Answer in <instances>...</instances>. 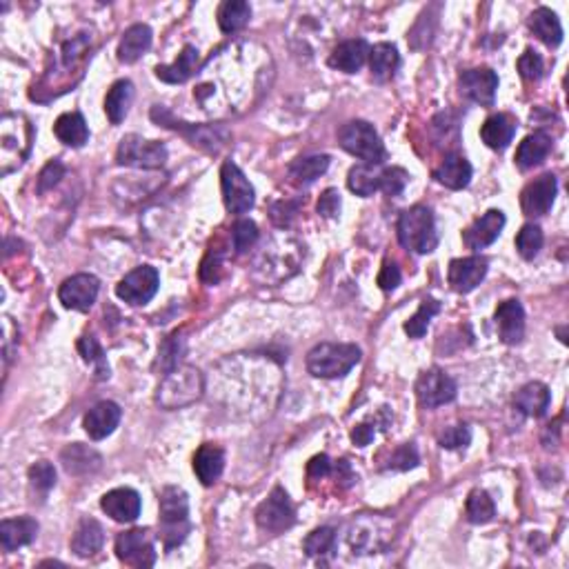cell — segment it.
<instances>
[{
	"mask_svg": "<svg viewBox=\"0 0 569 569\" xmlns=\"http://www.w3.org/2000/svg\"><path fill=\"white\" fill-rule=\"evenodd\" d=\"M203 390H205L203 374L192 365H178L160 381L156 402L163 410H183V407L196 402L203 396Z\"/></svg>",
	"mask_w": 569,
	"mask_h": 569,
	"instance_id": "cell-1",
	"label": "cell"
},
{
	"mask_svg": "<svg viewBox=\"0 0 569 569\" xmlns=\"http://www.w3.org/2000/svg\"><path fill=\"white\" fill-rule=\"evenodd\" d=\"M189 529V501L185 490L180 487H165L160 494V516H158V536L165 549H174L187 538Z\"/></svg>",
	"mask_w": 569,
	"mask_h": 569,
	"instance_id": "cell-2",
	"label": "cell"
},
{
	"mask_svg": "<svg viewBox=\"0 0 569 569\" xmlns=\"http://www.w3.org/2000/svg\"><path fill=\"white\" fill-rule=\"evenodd\" d=\"M398 240L405 249L414 254H431L438 245L434 213L429 207L414 205L398 216Z\"/></svg>",
	"mask_w": 569,
	"mask_h": 569,
	"instance_id": "cell-3",
	"label": "cell"
},
{
	"mask_svg": "<svg viewBox=\"0 0 569 569\" xmlns=\"http://www.w3.org/2000/svg\"><path fill=\"white\" fill-rule=\"evenodd\" d=\"M32 131L30 121L25 113H5L0 118V156H3V176L21 167L23 160L27 158L32 147Z\"/></svg>",
	"mask_w": 569,
	"mask_h": 569,
	"instance_id": "cell-4",
	"label": "cell"
},
{
	"mask_svg": "<svg viewBox=\"0 0 569 569\" xmlns=\"http://www.w3.org/2000/svg\"><path fill=\"white\" fill-rule=\"evenodd\" d=\"M360 363V348L352 343H321L307 354V369L316 378H343Z\"/></svg>",
	"mask_w": 569,
	"mask_h": 569,
	"instance_id": "cell-5",
	"label": "cell"
},
{
	"mask_svg": "<svg viewBox=\"0 0 569 569\" xmlns=\"http://www.w3.org/2000/svg\"><path fill=\"white\" fill-rule=\"evenodd\" d=\"M339 142L348 154L356 156L367 165H383L387 160V149L381 136L367 121H349L339 130Z\"/></svg>",
	"mask_w": 569,
	"mask_h": 569,
	"instance_id": "cell-6",
	"label": "cell"
},
{
	"mask_svg": "<svg viewBox=\"0 0 569 569\" xmlns=\"http://www.w3.org/2000/svg\"><path fill=\"white\" fill-rule=\"evenodd\" d=\"M118 165L139 169H158L167 160V147L163 142L145 140L140 136L130 134L121 140L116 151Z\"/></svg>",
	"mask_w": 569,
	"mask_h": 569,
	"instance_id": "cell-7",
	"label": "cell"
},
{
	"mask_svg": "<svg viewBox=\"0 0 569 569\" xmlns=\"http://www.w3.org/2000/svg\"><path fill=\"white\" fill-rule=\"evenodd\" d=\"M256 523H258L263 532L274 536L283 534L284 529H289L296 523V510H294L292 501H289L287 492L283 487H276L267 496V501L260 502V507L256 510Z\"/></svg>",
	"mask_w": 569,
	"mask_h": 569,
	"instance_id": "cell-8",
	"label": "cell"
},
{
	"mask_svg": "<svg viewBox=\"0 0 569 569\" xmlns=\"http://www.w3.org/2000/svg\"><path fill=\"white\" fill-rule=\"evenodd\" d=\"M221 187L222 198H225V207L231 213H248L254 207L256 194L251 183L240 172V167L231 160L222 163L221 167Z\"/></svg>",
	"mask_w": 569,
	"mask_h": 569,
	"instance_id": "cell-9",
	"label": "cell"
},
{
	"mask_svg": "<svg viewBox=\"0 0 569 569\" xmlns=\"http://www.w3.org/2000/svg\"><path fill=\"white\" fill-rule=\"evenodd\" d=\"M158 284L160 276L158 272H156V267L142 265V267H136L134 272L127 274V276L116 284V296L134 307L147 305V303L156 296V292H158Z\"/></svg>",
	"mask_w": 569,
	"mask_h": 569,
	"instance_id": "cell-10",
	"label": "cell"
},
{
	"mask_svg": "<svg viewBox=\"0 0 569 569\" xmlns=\"http://www.w3.org/2000/svg\"><path fill=\"white\" fill-rule=\"evenodd\" d=\"M116 556L121 558L125 565L139 567V569L154 567L156 552H154V538H151L149 529H130V532L118 534Z\"/></svg>",
	"mask_w": 569,
	"mask_h": 569,
	"instance_id": "cell-11",
	"label": "cell"
},
{
	"mask_svg": "<svg viewBox=\"0 0 569 569\" xmlns=\"http://www.w3.org/2000/svg\"><path fill=\"white\" fill-rule=\"evenodd\" d=\"M456 383L443 369H427V372L420 374L419 383H416V396H419L420 405L427 407V410L447 405V402L456 398Z\"/></svg>",
	"mask_w": 569,
	"mask_h": 569,
	"instance_id": "cell-12",
	"label": "cell"
},
{
	"mask_svg": "<svg viewBox=\"0 0 569 569\" xmlns=\"http://www.w3.org/2000/svg\"><path fill=\"white\" fill-rule=\"evenodd\" d=\"M151 118H154L156 122H160V125H163V127H172V130L183 131V134L187 136L189 140H192V145L207 147V149H213V151H216L218 147L225 145V140L230 139V136H227V131L222 130V127L185 125V122H176V121H174L172 113H169L167 109H163L160 105H156L154 109H151Z\"/></svg>",
	"mask_w": 569,
	"mask_h": 569,
	"instance_id": "cell-13",
	"label": "cell"
},
{
	"mask_svg": "<svg viewBox=\"0 0 569 569\" xmlns=\"http://www.w3.org/2000/svg\"><path fill=\"white\" fill-rule=\"evenodd\" d=\"M98 289H101V283H98L96 276H92V274H76V276L68 278L60 284L59 298L68 310L89 312L94 303H96Z\"/></svg>",
	"mask_w": 569,
	"mask_h": 569,
	"instance_id": "cell-14",
	"label": "cell"
},
{
	"mask_svg": "<svg viewBox=\"0 0 569 569\" xmlns=\"http://www.w3.org/2000/svg\"><path fill=\"white\" fill-rule=\"evenodd\" d=\"M458 85H461V94L465 98H469V101L478 103L483 107L494 105L498 89L496 71H492L490 68L467 69L458 78Z\"/></svg>",
	"mask_w": 569,
	"mask_h": 569,
	"instance_id": "cell-15",
	"label": "cell"
},
{
	"mask_svg": "<svg viewBox=\"0 0 569 569\" xmlns=\"http://www.w3.org/2000/svg\"><path fill=\"white\" fill-rule=\"evenodd\" d=\"M556 176H554V174H543V176L532 180V183L523 189V194H520V207H523V212L532 218L545 216V213L552 210L554 201H556Z\"/></svg>",
	"mask_w": 569,
	"mask_h": 569,
	"instance_id": "cell-16",
	"label": "cell"
},
{
	"mask_svg": "<svg viewBox=\"0 0 569 569\" xmlns=\"http://www.w3.org/2000/svg\"><path fill=\"white\" fill-rule=\"evenodd\" d=\"M487 258L483 256H469V258H456L449 263V284H452L454 292L458 294H469L483 283V278L487 276Z\"/></svg>",
	"mask_w": 569,
	"mask_h": 569,
	"instance_id": "cell-17",
	"label": "cell"
},
{
	"mask_svg": "<svg viewBox=\"0 0 569 569\" xmlns=\"http://www.w3.org/2000/svg\"><path fill=\"white\" fill-rule=\"evenodd\" d=\"M505 227V213L501 210H490L483 213L478 221H474L472 225L465 230L463 240L469 249L481 251L490 248L492 243L501 236V230Z\"/></svg>",
	"mask_w": 569,
	"mask_h": 569,
	"instance_id": "cell-18",
	"label": "cell"
},
{
	"mask_svg": "<svg viewBox=\"0 0 569 569\" xmlns=\"http://www.w3.org/2000/svg\"><path fill=\"white\" fill-rule=\"evenodd\" d=\"M496 330L505 345H519L525 336V310L519 301H502L496 307Z\"/></svg>",
	"mask_w": 569,
	"mask_h": 569,
	"instance_id": "cell-19",
	"label": "cell"
},
{
	"mask_svg": "<svg viewBox=\"0 0 569 569\" xmlns=\"http://www.w3.org/2000/svg\"><path fill=\"white\" fill-rule=\"evenodd\" d=\"M101 507L116 523H134L140 516V496L130 487H118L103 496Z\"/></svg>",
	"mask_w": 569,
	"mask_h": 569,
	"instance_id": "cell-20",
	"label": "cell"
},
{
	"mask_svg": "<svg viewBox=\"0 0 569 569\" xmlns=\"http://www.w3.org/2000/svg\"><path fill=\"white\" fill-rule=\"evenodd\" d=\"M121 416H122V410L116 405V402L103 401V402H96V405L85 414L83 427L89 434V438L103 440L113 434V429H116L118 423H121Z\"/></svg>",
	"mask_w": 569,
	"mask_h": 569,
	"instance_id": "cell-21",
	"label": "cell"
},
{
	"mask_svg": "<svg viewBox=\"0 0 569 569\" xmlns=\"http://www.w3.org/2000/svg\"><path fill=\"white\" fill-rule=\"evenodd\" d=\"M198 68H201V54H198V50L194 45H185L183 51L178 54L176 63L158 65L156 68V76L163 83L180 85L187 83L194 74H198Z\"/></svg>",
	"mask_w": 569,
	"mask_h": 569,
	"instance_id": "cell-22",
	"label": "cell"
},
{
	"mask_svg": "<svg viewBox=\"0 0 569 569\" xmlns=\"http://www.w3.org/2000/svg\"><path fill=\"white\" fill-rule=\"evenodd\" d=\"M38 536V523L30 516H21V519H5L0 523V543H3L5 552H14L18 547L34 543Z\"/></svg>",
	"mask_w": 569,
	"mask_h": 569,
	"instance_id": "cell-23",
	"label": "cell"
},
{
	"mask_svg": "<svg viewBox=\"0 0 569 569\" xmlns=\"http://www.w3.org/2000/svg\"><path fill=\"white\" fill-rule=\"evenodd\" d=\"M516 127H519V122H516V118L511 113H494L481 127V139L490 149L502 151L514 140Z\"/></svg>",
	"mask_w": 569,
	"mask_h": 569,
	"instance_id": "cell-24",
	"label": "cell"
},
{
	"mask_svg": "<svg viewBox=\"0 0 569 569\" xmlns=\"http://www.w3.org/2000/svg\"><path fill=\"white\" fill-rule=\"evenodd\" d=\"M60 461H63L65 472L71 474V476H87V474H96L101 469L103 458L101 454L94 452L87 445H68L60 454Z\"/></svg>",
	"mask_w": 569,
	"mask_h": 569,
	"instance_id": "cell-25",
	"label": "cell"
},
{
	"mask_svg": "<svg viewBox=\"0 0 569 569\" xmlns=\"http://www.w3.org/2000/svg\"><path fill=\"white\" fill-rule=\"evenodd\" d=\"M103 543H105L103 525L94 519H83L78 528H76L74 536H71V552L80 558H89L101 552Z\"/></svg>",
	"mask_w": 569,
	"mask_h": 569,
	"instance_id": "cell-26",
	"label": "cell"
},
{
	"mask_svg": "<svg viewBox=\"0 0 569 569\" xmlns=\"http://www.w3.org/2000/svg\"><path fill=\"white\" fill-rule=\"evenodd\" d=\"M222 469H225V452L218 445H201L196 456H194V472H196L198 481L210 487L221 478Z\"/></svg>",
	"mask_w": 569,
	"mask_h": 569,
	"instance_id": "cell-27",
	"label": "cell"
},
{
	"mask_svg": "<svg viewBox=\"0 0 569 569\" xmlns=\"http://www.w3.org/2000/svg\"><path fill=\"white\" fill-rule=\"evenodd\" d=\"M367 56H369L367 41H363V38H354V41H345L336 47L334 54H331V59H330V65L334 69L345 71V74H356V71L365 65Z\"/></svg>",
	"mask_w": 569,
	"mask_h": 569,
	"instance_id": "cell-28",
	"label": "cell"
},
{
	"mask_svg": "<svg viewBox=\"0 0 569 569\" xmlns=\"http://www.w3.org/2000/svg\"><path fill=\"white\" fill-rule=\"evenodd\" d=\"M434 178L447 189H465L472 180V165L463 154H449L440 167L434 169Z\"/></svg>",
	"mask_w": 569,
	"mask_h": 569,
	"instance_id": "cell-29",
	"label": "cell"
},
{
	"mask_svg": "<svg viewBox=\"0 0 569 569\" xmlns=\"http://www.w3.org/2000/svg\"><path fill=\"white\" fill-rule=\"evenodd\" d=\"M549 401H552V396H549L547 385H543V383L538 381L523 385L514 396L516 407H519L525 416H532V419H540V416L547 414Z\"/></svg>",
	"mask_w": 569,
	"mask_h": 569,
	"instance_id": "cell-30",
	"label": "cell"
},
{
	"mask_svg": "<svg viewBox=\"0 0 569 569\" xmlns=\"http://www.w3.org/2000/svg\"><path fill=\"white\" fill-rule=\"evenodd\" d=\"M549 151H552V139H549L545 131H536V134L528 136V139L519 145V151H516V165H519V169L528 172V169H534L536 165L543 163L549 156Z\"/></svg>",
	"mask_w": 569,
	"mask_h": 569,
	"instance_id": "cell-31",
	"label": "cell"
},
{
	"mask_svg": "<svg viewBox=\"0 0 569 569\" xmlns=\"http://www.w3.org/2000/svg\"><path fill=\"white\" fill-rule=\"evenodd\" d=\"M529 30L547 47H558L563 42L561 21H558V16L549 7L536 9L532 16H529Z\"/></svg>",
	"mask_w": 569,
	"mask_h": 569,
	"instance_id": "cell-32",
	"label": "cell"
},
{
	"mask_svg": "<svg viewBox=\"0 0 569 569\" xmlns=\"http://www.w3.org/2000/svg\"><path fill=\"white\" fill-rule=\"evenodd\" d=\"M151 47V30L147 25H131L121 38L118 45V60L121 63H136Z\"/></svg>",
	"mask_w": 569,
	"mask_h": 569,
	"instance_id": "cell-33",
	"label": "cell"
},
{
	"mask_svg": "<svg viewBox=\"0 0 569 569\" xmlns=\"http://www.w3.org/2000/svg\"><path fill=\"white\" fill-rule=\"evenodd\" d=\"M369 68H372V76L378 83H385L401 68V54L390 42H378L369 50Z\"/></svg>",
	"mask_w": 569,
	"mask_h": 569,
	"instance_id": "cell-34",
	"label": "cell"
},
{
	"mask_svg": "<svg viewBox=\"0 0 569 569\" xmlns=\"http://www.w3.org/2000/svg\"><path fill=\"white\" fill-rule=\"evenodd\" d=\"M54 134H56V139H59L60 142H65V145L83 147L85 142L89 140L87 121H85L80 112L63 113V116L56 121Z\"/></svg>",
	"mask_w": 569,
	"mask_h": 569,
	"instance_id": "cell-35",
	"label": "cell"
},
{
	"mask_svg": "<svg viewBox=\"0 0 569 569\" xmlns=\"http://www.w3.org/2000/svg\"><path fill=\"white\" fill-rule=\"evenodd\" d=\"M134 101V85L130 80H118L112 85L105 98V113L112 125H121Z\"/></svg>",
	"mask_w": 569,
	"mask_h": 569,
	"instance_id": "cell-36",
	"label": "cell"
},
{
	"mask_svg": "<svg viewBox=\"0 0 569 569\" xmlns=\"http://www.w3.org/2000/svg\"><path fill=\"white\" fill-rule=\"evenodd\" d=\"M330 167V156L327 154H316V156H305V158H296L289 165V178L296 185H310L316 178H321L322 174Z\"/></svg>",
	"mask_w": 569,
	"mask_h": 569,
	"instance_id": "cell-37",
	"label": "cell"
},
{
	"mask_svg": "<svg viewBox=\"0 0 569 569\" xmlns=\"http://www.w3.org/2000/svg\"><path fill=\"white\" fill-rule=\"evenodd\" d=\"M251 18V7L245 0H227L218 9V27L225 34H236L243 30Z\"/></svg>",
	"mask_w": 569,
	"mask_h": 569,
	"instance_id": "cell-38",
	"label": "cell"
},
{
	"mask_svg": "<svg viewBox=\"0 0 569 569\" xmlns=\"http://www.w3.org/2000/svg\"><path fill=\"white\" fill-rule=\"evenodd\" d=\"M378 165H356V167L349 169V176H348V185L354 194L358 196L367 198L374 196V192L381 189V172H378Z\"/></svg>",
	"mask_w": 569,
	"mask_h": 569,
	"instance_id": "cell-39",
	"label": "cell"
},
{
	"mask_svg": "<svg viewBox=\"0 0 569 569\" xmlns=\"http://www.w3.org/2000/svg\"><path fill=\"white\" fill-rule=\"evenodd\" d=\"M465 510H467L469 523H474V525H485L496 516L494 501H492V496L487 494L485 490H474L467 498Z\"/></svg>",
	"mask_w": 569,
	"mask_h": 569,
	"instance_id": "cell-40",
	"label": "cell"
},
{
	"mask_svg": "<svg viewBox=\"0 0 569 569\" xmlns=\"http://www.w3.org/2000/svg\"><path fill=\"white\" fill-rule=\"evenodd\" d=\"M78 352L83 356L85 363L94 365V374H96L98 381L103 378H109V363H107V356L103 352L101 343H98L94 336H83L78 340Z\"/></svg>",
	"mask_w": 569,
	"mask_h": 569,
	"instance_id": "cell-41",
	"label": "cell"
},
{
	"mask_svg": "<svg viewBox=\"0 0 569 569\" xmlns=\"http://www.w3.org/2000/svg\"><path fill=\"white\" fill-rule=\"evenodd\" d=\"M438 312H440V303L434 301V298H425V301L420 303L419 312H416V314L405 322L407 336H410V339H423L427 327H429V321L434 319Z\"/></svg>",
	"mask_w": 569,
	"mask_h": 569,
	"instance_id": "cell-42",
	"label": "cell"
},
{
	"mask_svg": "<svg viewBox=\"0 0 569 569\" xmlns=\"http://www.w3.org/2000/svg\"><path fill=\"white\" fill-rule=\"evenodd\" d=\"M543 230H540L538 225H525L523 230L519 231V236H516V249H519V254L523 256L525 260H532L538 256V251L543 249Z\"/></svg>",
	"mask_w": 569,
	"mask_h": 569,
	"instance_id": "cell-43",
	"label": "cell"
},
{
	"mask_svg": "<svg viewBox=\"0 0 569 569\" xmlns=\"http://www.w3.org/2000/svg\"><path fill=\"white\" fill-rule=\"evenodd\" d=\"M303 547H305L307 556H312V558L327 556V554L336 547V529L334 528L314 529V532L305 538Z\"/></svg>",
	"mask_w": 569,
	"mask_h": 569,
	"instance_id": "cell-44",
	"label": "cell"
},
{
	"mask_svg": "<svg viewBox=\"0 0 569 569\" xmlns=\"http://www.w3.org/2000/svg\"><path fill=\"white\" fill-rule=\"evenodd\" d=\"M185 352V343L180 336H169L163 345H160V352H158V367L163 372V376L167 372H172L174 367L180 365V356Z\"/></svg>",
	"mask_w": 569,
	"mask_h": 569,
	"instance_id": "cell-45",
	"label": "cell"
},
{
	"mask_svg": "<svg viewBox=\"0 0 569 569\" xmlns=\"http://www.w3.org/2000/svg\"><path fill=\"white\" fill-rule=\"evenodd\" d=\"M258 240V227L251 221H239L231 227V243H234L236 254H245L254 248V243Z\"/></svg>",
	"mask_w": 569,
	"mask_h": 569,
	"instance_id": "cell-46",
	"label": "cell"
},
{
	"mask_svg": "<svg viewBox=\"0 0 569 569\" xmlns=\"http://www.w3.org/2000/svg\"><path fill=\"white\" fill-rule=\"evenodd\" d=\"M30 481L36 490L50 492L56 485V469L47 461H38L30 467Z\"/></svg>",
	"mask_w": 569,
	"mask_h": 569,
	"instance_id": "cell-47",
	"label": "cell"
},
{
	"mask_svg": "<svg viewBox=\"0 0 569 569\" xmlns=\"http://www.w3.org/2000/svg\"><path fill=\"white\" fill-rule=\"evenodd\" d=\"M469 440H472V431H469L467 425L447 427V429L438 436V443L443 449H463L467 447Z\"/></svg>",
	"mask_w": 569,
	"mask_h": 569,
	"instance_id": "cell-48",
	"label": "cell"
},
{
	"mask_svg": "<svg viewBox=\"0 0 569 569\" xmlns=\"http://www.w3.org/2000/svg\"><path fill=\"white\" fill-rule=\"evenodd\" d=\"M407 180H410V174H407L402 167L383 169L381 172V189L387 194V196H398V194L405 189Z\"/></svg>",
	"mask_w": 569,
	"mask_h": 569,
	"instance_id": "cell-49",
	"label": "cell"
},
{
	"mask_svg": "<svg viewBox=\"0 0 569 569\" xmlns=\"http://www.w3.org/2000/svg\"><path fill=\"white\" fill-rule=\"evenodd\" d=\"M419 465V452L411 443L401 445L396 452L390 456V465L387 467L396 469V472H407V469H414Z\"/></svg>",
	"mask_w": 569,
	"mask_h": 569,
	"instance_id": "cell-50",
	"label": "cell"
},
{
	"mask_svg": "<svg viewBox=\"0 0 569 569\" xmlns=\"http://www.w3.org/2000/svg\"><path fill=\"white\" fill-rule=\"evenodd\" d=\"M63 176H65V165L60 163V160H51V163H47L45 167H42L41 176H38V187H36L38 194H45V192H50V189H54Z\"/></svg>",
	"mask_w": 569,
	"mask_h": 569,
	"instance_id": "cell-51",
	"label": "cell"
},
{
	"mask_svg": "<svg viewBox=\"0 0 569 569\" xmlns=\"http://www.w3.org/2000/svg\"><path fill=\"white\" fill-rule=\"evenodd\" d=\"M519 71H520V76H523L525 80H538L540 76H543V71H545L543 59H540V56L536 54V51L528 50L519 59Z\"/></svg>",
	"mask_w": 569,
	"mask_h": 569,
	"instance_id": "cell-52",
	"label": "cell"
},
{
	"mask_svg": "<svg viewBox=\"0 0 569 569\" xmlns=\"http://www.w3.org/2000/svg\"><path fill=\"white\" fill-rule=\"evenodd\" d=\"M340 205H343V203H340V194L336 192V189H327V192L321 196L319 207H316V210H319L321 216L336 218L340 213Z\"/></svg>",
	"mask_w": 569,
	"mask_h": 569,
	"instance_id": "cell-53",
	"label": "cell"
},
{
	"mask_svg": "<svg viewBox=\"0 0 569 569\" xmlns=\"http://www.w3.org/2000/svg\"><path fill=\"white\" fill-rule=\"evenodd\" d=\"M401 281H402V276L396 263L383 265L381 274H378V284H381V289H385V292H393V289L401 284Z\"/></svg>",
	"mask_w": 569,
	"mask_h": 569,
	"instance_id": "cell-54",
	"label": "cell"
},
{
	"mask_svg": "<svg viewBox=\"0 0 569 569\" xmlns=\"http://www.w3.org/2000/svg\"><path fill=\"white\" fill-rule=\"evenodd\" d=\"M331 474V461L327 454H321V456H314L307 465V476L314 478V481H321V478L330 476Z\"/></svg>",
	"mask_w": 569,
	"mask_h": 569,
	"instance_id": "cell-55",
	"label": "cell"
},
{
	"mask_svg": "<svg viewBox=\"0 0 569 569\" xmlns=\"http://www.w3.org/2000/svg\"><path fill=\"white\" fill-rule=\"evenodd\" d=\"M296 212H298V203H278V205H274V210H272V221L276 222L278 227H287Z\"/></svg>",
	"mask_w": 569,
	"mask_h": 569,
	"instance_id": "cell-56",
	"label": "cell"
},
{
	"mask_svg": "<svg viewBox=\"0 0 569 569\" xmlns=\"http://www.w3.org/2000/svg\"><path fill=\"white\" fill-rule=\"evenodd\" d=\"M374 434H376V429H374V425H369V423H363V425L354 427V429H352L354 445H358V447H365V445L372 443Z\"/></svg>",
	"mask_w": 569,
	"mask_h": 569,
	"instance_id": "cell-57",
	"label": "cell"
},
{
	"mask_svg": "<svg viewBox=\"0 0 569 569\" xmlns=\"http://www.w3.org/2000/svg\"><path fill=\"white\" fill-rule=\"evenodd\" d=\"M336 478L343 483V487H349L356 481V476L352 474V467H349L348 461L336 463Z\"/></svg>",
	"mask_w": 569,
	"mask_h": 569,
	"instance_id": "cell-58",
	"label": "cell"
}]
</instances>
